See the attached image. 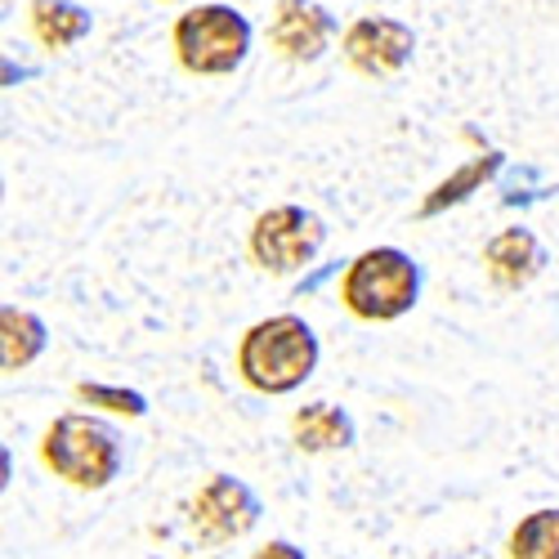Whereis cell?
Returning a JSON list of instances; mask_svg holds the SVG:
<instances>
[{
  "label": "cell",
  "instance_id": "cell-1",
  "mask_svg": "<svg viewBox=\"0 0 559 559\" xmlns=\"http://www.w3.org/2000/svg\"><path fill=\"white\" fill-rule=\"evenodd\" d=\"M322 345L318 332L300 313H273L260 318L242 332L238 341V377L247 390L269 394V399H283L296 394L313 371H318Z\"/></svg>",
  "mask_w": 559,
  "mask_h": 559
},
{
  "label": "cell",
  "instance_id": "cell-2",
  "mask_svg": "<svg viewBox=\"0 0 559 559\" xmlns=\"http://www.w3.org/2000/svg\"><path fill=\"white\" fill-rule=\"evenodd\" d=\"M40 465L81 492H104L126 465V439L95 412H63L40 435Z\"/></svg>",
  "mask_w": 559,
  "mask_h": 559
},
{
  "label": "cell",
  "instance_id": "cell-3",
  "mask_svg": "<svg viewBox=\"0 0 559 559\" xmlns=\"http://www.w3.org/2000/svg\"><path fill=\"white\" fill-rule=\"evenodd\" d=\"M426 292V269L403 247H367L341 273V305L358 322H399Z\"/></svg>",
  "mask_w": 559,
  "mask_h": 559
},
{
  "label": "cell",
  "instance_id": "cell-4",
  "mask_svg": "<svg viewBox=\"0 0 559 559\" xmlns=\"http://www.w3.org/2000/svg\"><path fill=\"white\" fill-rule=\"evenodd\" d=\"M255 27L242 10L206 0V5L183 10L170 27V50L175 63L189 76H233L251 55Z\"/></svg>",
  "mask_w": 559,
  "mask_h": 559
},
{
  "label": "cell",
  "instance_id": "cell-5",
  "mask_svg": "<svg viewBox=\"0 0 559 559\" xmlns=\"http://www.w3.org/2000/svg\"><path fill=\"white\" fill-rule=\"evenodd\" d=\"M322 247H328V219L309 206H296V202L260 211L251 224V238H247L251 260L273 277L305 273L322 255Z\"/></svg>",
  "mask_w": 559,
  "mask_h": 559
},
{
  "label": "cell",
  "instance_id": "cell-6",
  "mask_svg": "<svg viewBox=\"0 0 559 559\" xmlns=\"http://www.w3.org/2000/svg\"><path fill=\"white\" fill-rule=\"evenodd\" d=\"M264 515V506L255 497V488L238 475H211L198 492H193V506H189V524L198 533V542L206 546H228L247 537Z\"/></svg>",
  "mask_w": 559,
  "mask_h": 559
},
{
  "label": "cell",
  "instance_id": "cell-7",
  "mask_svg": "<svg viewBox=\"0 0 559 559\" xmlns=\"http://www.w3.org/2000/svg\"><path fill=\"white\" fill-rule=\"evenodd\" d=\"M341 55L345 63L358 72V76H371V81H390L399 76L412 55H416V32L412 23L403 19H390V14H362L345 27L341 36Z\"/></svg>",
  "mask_w": 559,
  "mask_h": 559
},
{
  "label": "cell",
  "instance_id": "cell-8",
  "mask_svg": "<svg viewBox=\"0 0 559 559\" xmlns=\"http://www.w3.org/2000/svg\"><path fill=\"white\" fill-rule=\"evenodd\" d=\"M336 36H345L341 19L328 5H318V0H277V5H273L269 45H273L277 59L309 68L318 59H328Z\"/></svg>",
  "mask_w": 559,
  "mask_h": 559
},
{
  "label": "cell",
  "instance_id": "cell-9",
  "mask_svg": "<svg viewBox=\"0 0 559 559\" xmlns=\"http://www.w3.org/2000/svg\"><path fill=\"white\" fill-rule=\"evenodd\" d=\"M484 273L492 277V287L501 292H524L546 273V247L533 228L510 224L501 233H492L484 247Z\"/></svg>",
  "mask_w": 559,
  "mask_h": 559
},
{
  "label": "cell",
  "instance_id": "cell-10",
  "mask_svg": "<svg viewBox=\"0 0 559 559\" xmlns=\"http://www.w3.org/2000/svg\"><path fill=\"white\" fill-rule=\"evenodd\" d=\"M292 443L305 456H328V452H345L358 443V426L341 403H305L292 412Z\"/></svg>",
  "mask_w": 559,
  "mask_h": 559
},
{
  "label": "cell",
  "instance_id": "cell-11",
  "mask_svg": "<svg viewBox=\"0 0 559 559\" xmlns=\"http://www.w3.org/2000/svg\"><path fill=\"white\" fill-rule=\"evenodd\" d=\"M501 166H506V153H497V148H488V153H479L471 162H461L448 179H439L435 189L421 198V206H416V219H435V215H443V211H452L461 202H471L475 193H484L488 183L501 175Z\"/></svg>",
  "mask_w": 559,
  "mask_h": 559
},
{
  "label": "cell",
  "instance_id": "cell-12",
  "mask_svg": "<svg viewBox=\"0 0 559 559\" xmlns=\"http://www.w3.org/2000/svg\"><path fill=\"white\" fill-rule=\"evenodd\" d=\"M27 27L32 36L45 45V50H72V45H81L90 32H95V14H90L85 5H76V0H32L27 5Z\"/></svg>",
  "mask_w": 559,
  "mask_h": 559
},
{
  "label": "cell",
  "instance_id": "cell-13",
  "mask_svg": "<svg viewBox=\"0 0 559 559\" xmlns=\"http://www.w3.org/2000/svg\"><path fill=\"white\" fill-rule=\"evenodd\" d=\"M45 345H50V332H45V322L32 309L19 305L0 309V367L23 371L45 354Z\"/></svg>",
  "mask_w": 559,
  "mask_h": 559
},
{
  "label": "cell",
  "instance_id": "cell-14",
  "mask_svg": "<svg viewBox=\"0 0 559 559\" xmlns=\"http://www.w3.org/2000/svg\"><path fill=\"white\" fill-rule=\"evenodd\" d=\"M510 559H559V506H542L510 528Z\"/></svg>",
  "mask_w": 559,
  "mask_h": 559
},
{
  "label": "cell",
  "instance_id": "cell-15",
  "mask_svg": "<svg viewBox=\"0 0 559 559\" xmlns=\"http://www.w3.org/2000/svg\"><path fill=\"white\" fill-rule=\"evenodd\" d=\"M76 403L99 407L108 416H130V421H144L148 416V399L126 385H104V381H81L76 385Z\"/></svg>",
  "mask_w": 559,
  "mask_h": 559
},
{
  "label": "cell",
  "instance_id": "cell-16",
  "mask_svg": "<svg viewBox=\"0 0 559 559\" xmlns=\"http://www.w3.org/2000/svg\"><path fill=\"white\" fill-rule=\"evenodd\" d=\"M251 559H305V550L296 542H287V537H269Z\"/></svg>",
  "mask_w": 559,
  "mask_h": 559
},
{
  "label": "cell",
  "instance_id": "cell-17",
  "mask_svg": "<svg viewBox=\"0 0 559 559\" xmlns=\"http://www.w3.org/2000/svg\"><path fill=\"white\" fill-rule=\"evenodd\" d=\"M166 5H179V0H166Z\"/></svg>",
  "mask_w": 559,
  "mask_h": 559
}]
</instances>
